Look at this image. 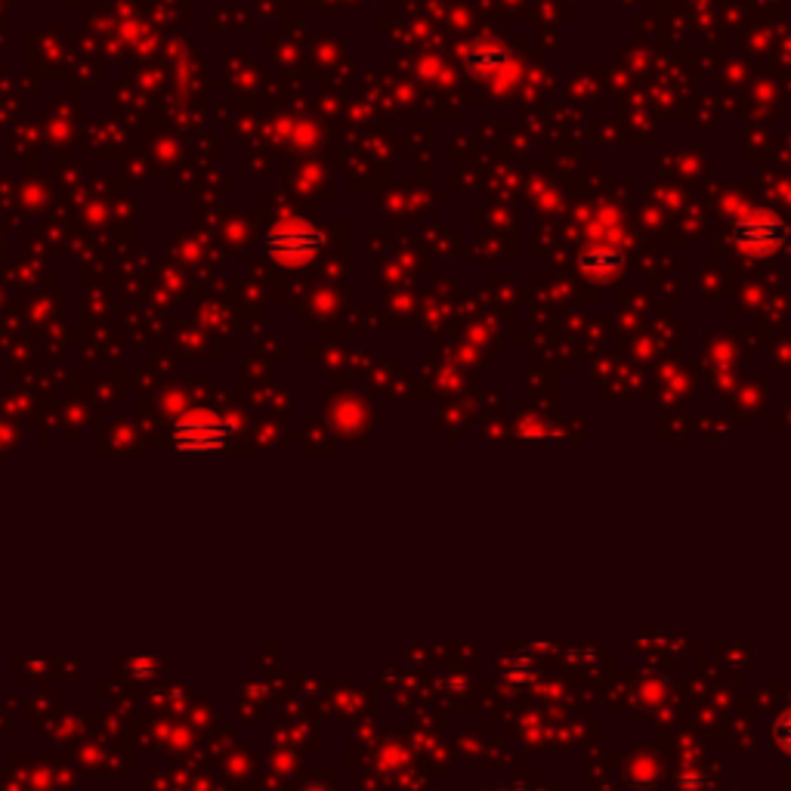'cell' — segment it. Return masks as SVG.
Returning a JSON list of instances; mask_svg holds the SVG:
<instances>
[{
	"label": "cell",
	"instance_id": "obj_1",
	"mask_svg": "<svg viewBox=\"0 0 791 791\" xmlns=\"http://www.w3.org/2000/svg\"><path fill=\"white\" fill-rule=\"evenodd\" d=\"M325 232L306 220H278L273 230L263 235V247L275 263L301 266L316 260L325 251Z\"/></svg>",
	"mask_w": 791,
	"mask_h": 791
},
{
	"label": "cell",
	"instance_id": "obj_2",
	"mask_svg": "<svg viewBox=\"0 0 791 791\" xmlns=\"http://www.w3.org/2000/svg\"><path fill=\"white\" fill-rule=\"evenodd\" d=\"M232 436H235V424L230 417H183L171 427V448L180 455H214L230 446Z\"/></svg>",
	"mask_w": 791,
	"mask_h": 791
},
{
	"label": "cell",
	"instance_id": "obj_3",
	"mask_svg": "<svg viewBox=\"0 0 791 791\" xmlns=\"http://www.w3.org/2000/svg\"><path fill=\"white\" fill-rule=\"evenodd\" d=\"M736 242L746 247V251H758V254H767V251H773V247L782 242V235H785V230H782V223H779L777 216L770 214H749L742 216L739 223H736Z\"/></svg>",
	"mask_w": 791,
	"mask_h": 791
},
{
	"label": "cell",
	"instance_id": "obj_4",
	"mask_svg": "<svg viewBox=\"0 0 791 791\" xmlns=\"http://www.w3.org/2000/svg\"><path fill=\"white\" fill-rule=\"evenodd\" d=\"M507 62H510V59H507L501 47H474V50H467V65H470L476 74H486V78L501 72Z\"/></svg>",
	"mask_w": 791,
	"mask_h": 791
},
{
	"label": "cell",
	"instance_id": "obj_5",
	"mask_svg": "<svg viewBox=\"0 0 791 791\" xmlns=\"http://www.w3.org/2000/svg\"><path fill=\"white\" fill-rule=\"evenodd\" d=\"M619 266V257L616 254H597V257H590L588 270H594V273H606V270H616Z\"/></svg>",
	"mask_w": 791,
	"mask_h": 791
},
{
	"label": "cell",
	"instance_id": "obj_6",
	"mask_svg": "<svg viewBox=\"0 0 791 791\" xmlns=\"http://www.w3.org/2000/svg\"><path fill=\"white\" fill-rule=\"evenodd\" d=\"M306 791H332V785H325V782H313Z\"/></svg>",
	"mask_w": 791,
	"mask_h": 791
}]
</instances>
